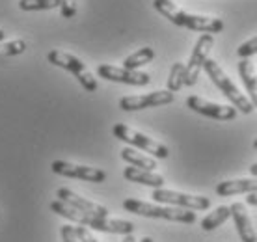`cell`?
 <instances>
[{
    "mask_svg": "<svg viewBox=\"0 0 257 242\" xmlns=\"http://www.w3.org/2000/svg\"><path fill=\"white\" fill-rule=\"evenodd\" d=\"M26 51V41L25 39H13L8 43L0 45V54L2 56H19Z\"/></svg>",
    "mask_w": 257,
    "mask_h": 242,
    "instance_id": "603a6c76",
    "label": "cell"
},
{
    "mask_svg": "<svg viewBox=\"0 0 257 242\" xmlns=\"http://www.w3.org/2000/svg\"><path fill=\"white\" fill-rule=\"evenodd\" d=\"M47 60H49V64L56 65V67H62V69L69 71L71 75H75L80 86H82L86 91H97V80L93 78L90 71L86 69V65L82 64V60H78L77 56H73L69 52H64V51H58V49H54L47 54Z\"/></svg>",
    "mask_w": 257,
    "mask_h": 242,
    "instance_id": "8992f818",
    "label": "cell"
},
{
    "mask_svg": "<svg viewBox=\"0 0 257 242\" xmlns=\"http://www.w3.org/2000/svg\"><path fill=\"white\" fill-rule=\"evenodd\" d=\"M187 106L192 112H198V114L205 115V117H211V119H218V121H231L237 117V110L229 106V104H216V102L205 101L198 95H190L187 99Z\"/></svg>",
    "mask_w": 257,
    "mask_h": 242,
    "instance_id": "7c38bea8",
    "label": "cell"
},
{
    "mask_svg": "<svg viewBox=\"0 0 257 242\" xmlns=\"http://www.w3.org/2000/svg\"><path fill=\"white\" fill-rule=\"evenodd\" d=\"M246 203H248V205H253V207H257V192H253V194H250V196L246 198Z\"/></svg>",
    "mask_w": 257,
    "mask_h": 242,
    "instance_id": "83f0119b",
    "label": "cell"
},
{
    "mask_svg": "<svg viewBox=\"0 0 257 242\" xmlns=\"http://www.w3.org/2000/svg\"><path fill=\"white\" fill-rule=\"evenodd\" d=\"M6 38V32H4V30H2V28H0V41H2V39Z\"/></svg>",
    "mask_w": 257,
    "mask_h": 242,
    "instance_id": "1f68e13d",
    "label": "cell"
},
{
    "mask_svg": "<svg viewBox=\"0 0 257 242\" xmlns=\"http://www.w3.org/2000/svg\"><path fill=\"white\" fill-rule=\"evenodd\" d=\"M174 102V93L168 89H159V91H151L146 95H127L119 99V108L125 112H135V110H146L155 108V106H162V104H170Z\"/></svg>",
    "mask_w": 257,
    "mask_h": 242,
    "instance_id": "9c48e42d",
    "label": "cell"
},
{
    "mask_svg": "<svg viewBox=\"0 0 257 242\" xmlns=\"http://www.w3.org/2000/svg\"><path fill=\"white\" fill-rule=\"evenodd\" d=\"M140 242H155V240L151 238V236H144V238H142Z\"/></svg>",
    "mask_w": 257,
    "mask_h": 242,
    "instance_id": "4dcf8cb0",
    "label": "cell"
},
{
    "mask_svg": "<svg viewBox=\"0 0 257 242\" xmlns=\"http://www.w3.org/2000/svg\"><path fill=\"white\" fill-rule=\"evenodd\" d=\"M183 86H185V65L181 62H175L168 75V91L177 93Z\"/></svg>",
    "mask_w": 257,
    "mask_h": 242,
    "instance_id": "44dd1931",
    "label": "cell"
},
{
    "mask_svg": "<svg viewBox=\"0 0 257 242\" xmlns=\"http://www.w3.org/2000/svg\"><path fill=\"white\" fill-rule=\"evenodd\" d=\"M51 170L54 173L62 175V177L82 179V181H88V183H104L106 181V173L103 170L91 168V166L71 164L67 160H54L51 164Z\"/></svg>",
    "mask_w": 257,
    "mask_h": 242,
    "instance_id": "30bf717a",
    "label": "cell"
},
{
    "mask_svg": "<svg viewBox=\"0 0 257 242\" xmlns=\"http://www.w3.org/2000/svg\"><path fill=\"white\" fill-rule=\"evenodd\" d=\"M123 242H136V238L133 235H125L123 236Z\"/></svg>",
    "mask_w": 257,
    "mask_h": 242,
    "instance_id": "f546056e",
    "label": "cell"
},
{
    "mask_svg": "<svg viewBox=\"0 0 257 242\" xmlns=\"http://www.w3.org/2000/svg\"><path fill=\"white\" fill-rule=\"evenodd\" d=\"M229 218H231V207L222 205V207H216L212 212H209V214L201 220L199 225H201L203 231H214V229H218L220 225H224Z\"/></svg>",
    "mask_w": 257,
    "mask_h": 242,
    "instance_id": "d6986e66",
    "label": "cell"
},
{
    "mask_svg": "<svg viewBox=\"0 0 257 242\" xmlns=\"http://www.w3.org/2000/svg\"><path fill=\"white\" fill-rule=\"evenodd\" d=\"M121 159L125 162H128L131 166H135V168H142V170H149V172H153L155 168H157V160L153 157H148V155L144 153H138L135 147H123L121 149Z\"/></svg>",
    "mask_w": 257,
    "mask_h": 242,
    "instance_id": "ac0fdd59",
    "label": "cell"
},
{
    "mask_svg": "<svg viewBox=\"0 0 257 242\" xmlns=\"http://www.w3.org/2000/svg\"><path fill=\"white\" fill-rule=\"evenodd\" d=\"M19 8L23 12H43L60 8V0H19Z\"/></svg>",
    "mask_w": 257,
    "mask_h": 242,
    "instance_id": "7402d4cb",
    "label": "cell"
},
{
    "mask_svg": "<svg viewBox=\"0 0 257 242\" xmlns=\"http://www.w3.org/2000/svg\"><path fill=\"white\" fill-rule=\"evenodd\" d=\"M212 45H214L212 34H201L198 38V41L194 45L192 54H190V60L185 65V86H194L198 82L199 73L203 69V64L207 62V56L211 52Z\"/></svg>",
    "mask_w": 257,
    "mask_h": 242,
    "instance_id": "ba28073f",
    "label": "cell"
},
{
    "mask_svg": "<svg viewBox=\"0 0 257 242\" xmlns=\"http://www.w3.org/2000/svg\"><path fill=\"white\" fill-rule=\"evenodd\" d=\"M153 58H155V51L151 49V47H142V49H138L136 52H133L131 56L125 58L123 67H125V69H131V71H138L142 65L149 64Z\"/></svg>",
    "mask_w": 257,
    "mask_h": 242,
    "instance_id": "ffe728a7",
    "label": "cell"
},
{
    "mask_svg": "<svg viewBox=\"0 0 257 242\" xmlns=\"http://www.w3.org/2000/svg\"><path fill=\"white\" fill-rule=\"evenodd\" d=\"M123 177L131 181V183H138V185H146L151 188H162L164 186V177L149 170H142V168H135V166H128L123 170Z\"/></svg>",
    "mask_w": 257,
    "mask_h": 242,
    "instance_id": "2e32d148",
    "label": "cell"
},
{
    "mask_svg": "<svg viewBox=\"0 0 257 242\" xmlns=\"http://www.w3.org/2000/svg\"><path fill=\"white\" fill-rule=\"evenodd\" d=\"M151 198L159 203H166L172 205V207H181V209L188 210H207L211 207V199L205 198V196H192V194L166 190V188H155Z\"/></svg>",
    "mask_w": 257,
    "mask_h": 242,
    "instance_id": "52a82bcc",
    "label": "cell"
},
{
    "mask_svg": "<svg viewBox=\"0 0 257 242\" xmlns=\"http://www.w3.org/2000/svg\"><path fill=\"white\" fill-rule=\"evenodd\" d=\"M203 71L207 73V77L218 86V89L222 91V95L227 97V101L231 102V106L237 110V112L250 114L251 110L255 108V106L251 104L250 99L235 86V82L229 78V75L220 67L218 62H214V60H209V58H207V62L203 64Z\"/></svg>",
    "mask_w": 257,
    "mask_h": 242,
    "instance_id": "3957f363",
    "label": "cell"
},
{
    "mask_svg": "<svg viewBox=\"0 0 257 242\" xmlns=\"http://www.w3.org/2000/svg\"><path fill=\"white\" fill-rule=\"evenodd\" d=\"M238 75L242 78V82L246 86V91L250 95V101L253 106H257V71L253 64L250 62V58H240V62L237 65Z\"/></svg>",
    "mask_w": 257,
    "mask_h": 242,
    "instance_id": "e0dca14e",
    "label": "cell"
},
{
    "mask_svg": "<svg viewBox=\"0 0 257 242\" xmlns=\"http://www.w3.org/2000/svg\"><path fill=\"white\" fill-rule=\"evenodd\" d=\"M51 210L56 212L58 216H64L71 222L84 225V227H91L95 231H103V233H116V235H133L135 233V223L127 222V220H114L108 216H93V214H86L80 210L73 209L71 205L64 203V201H52Z\"/></svg>",
    "mask_w": 257,
    "mask_h": 242,
    "instance_id": "6da1fadb",
    "label": "cell"
},
{
    "mask_svg": "<svg viewBox=\"0 0 257 242\" xmlns=\"http://www.w3.org/2000/svg\"><path fill=\"white\" fill-rule=\"evenodd\" d=\"M253 147H255V149H257V138H255V140H253Z\"/></svg>",
    "mask_w": 257,
    "mask_h": 242,
    "instance_id": "d6a6232c",
    "label": "cell"
},
{
    "mask_svg": "<svg viewBox=\"0 0 257 242\" xmlns=\"http://www.w3.org/2000/svg\"><path fill=\"white\" fill-rule=\"evenodd\" d=\"M56 198H58L60 201H64V203L71 205L73 209L80 210V212H86V214H93V216H108V209H106V207L82 198V196L75 194V192L69 190V188H58Z\"/></svg>",
    "mask_w": 257,
    "mask_h": 242,
    "instance_id": "4fadbf2b",
    "label": "cell"
},
{
    "mask_svg": "<svg viewBox=\"0 0 257 242\" xmlns=\"http://www.w3.org/2000/svg\"><path fill=\"white\" fill-rule=\"evenodd\" d=\"M60 13L64 19H73L77 15V0H60Z\"/></svg>",
    "mask_w": 257,
    "mask_h": 242,
    "instance_id": "d4e9b609",
    "label": "cell"
},
{
    "mask_svg": "<svg viewBox=\"0 0 257 242\" xmlns=\"http://www.w3.org/2000/svg\"><path fill=\"white\" fill-rule=\"evenodd\" d=\"M250 173L253 177H257V162H253V164L250 166Z\"/></svg>",
    "mask_w": 257,
    "mask_h": 242,
    "instance_id": "f1b7e54d",
    "label": "cell"
},
{
    "mask_svg": "<svg viewBox=\"0 0 257 242\" xmlns=\"http://www.w3.org/2000/svg\"><path fill=\"white\" fill-rule=\"evenodd\" d=\"M155 10L164 15L170 23L177 26L194 30V32L201 34H218L224 30V21L218 17H209V15H196V13H188L181 10L177 4L172 0H153Z\"/></svg>",
    "mask_w": 257,
    "mask_h": 242,
    "instance_id": "7a4b0ae2",
    "label": "cell"
},
{
    "mask_svg": "<svg viewBox=\"0 0 257 242\" xmlns=\"http://www.w3.org/2000/svg\"><path fill=\"white\" fill-rule=\"evenodd\" d=\"M60 235H62V240L64 242H78V236H77V233H75V227H73V225H62Z\"/></svg>",
    "mask_w": 257,
    "mask_h": 242,
    "instance_id": "4316f807",
    "label": "cell"
},
{
    "mask_svg": "<svg viewBox=\"0 0 257 242\" xmlns=\"http://www.w3.org/2000/svg\"><path fill=\"white\" fill-rule=\"evenodd\" d=\"M123 209L146 218H161V220H170V222H179V223L196 222V212H192V210L181 209V207H159V205L140 201V199H133V198L123 201Z\"/></svg>",
    "mask_w": 257,
    "mask_h": 242,
    "instance_id": "277c9868",
    "label": "cell"
},
{
    "mask_svg": "<svg viewBox=\"0 0 257 242\" xmlns=\"http://www.w3.org/2000/svg\"><path fill=\"white\" fill-rule=\"evenodd\" d=\"M112 133H114V136H116L117 140L127 142L128 146H133V147H138V149L151 155L153 159H168V157H170V149H168L164 144L153 140V138H149L148 134L138 133V131L131 129L128 125L117 123V125H114Z\"/></svg>",
    "mask_w": 257,
    "mask_h": 242,
    "instance_id": "5b68a950",
    "label": "cell"
},
{
    "mask_svg": "<svg viewBox=\"0 0 257 242\" xmlns=\"http://www.w3.org/2000/svg\"><path fill=\"white\" fill-rule=\"evenodd\" d=\"M75 233H77V236H78V242H99L95 236L90 233V229L84 227V225H77V227H75Z\"/></svg>",
    "mask_w": 257,
    "mask_h": 242,
    "instance_id": "484cf974",
    "label": "cell"
},
{
    "mask_svg": "<svg viewBox=\"0 0 257 242\" xmlns=\"http://www.w3.org/2000/svg\"><path fill=\"white\" fill-rule=\"evenodd\" d=\"M237 54L240 58H250V56H253V54H257V36L240 45L237 49Z\"/></svg>",
    "mask_w": 257,
    "mask_h": 242,
    "instance_id": "cb8c5ba5",
    "label": "cell"
},
{
    "mask_svg": "<svg viewBox=\"0 0 257 242\" xmlns=\"http://www.w3.org/2000/svg\"><path fill=\"white\" fill-rule=\"evenodd\" d=\"M97 75L110 82H121L128 86H148L151 82V77L142 71H131L125 67H116V65L101 64L97 67Z\"/></svg>",
    "mask_w": 257,
    "mask_h": 242,
    "instance_id": "8fae6325",
    "label": "cell"
},
{
    "mask_svg": "<svg viewBox=\"0 0 257 242\" xmlns=\"http://www.w3.org/2000/svg\"><path fill=\"white\" fill-rule=\"evenodd\" d=\"M231 207V218L235 220V227L242 242H257V233L251 225V220L248 216V210L242 203H233Z\"/></svg>",
    "mask_w": 257,
    "mask_h": 242,
    "instance_id": "5bb4252c",
    "label": "cell"
},
{
    "mask_svg": "<svg viewBox=\"0 0 257 242\" xmlns=\"http://www.w3.org/2000/svg\"><path fill=\"white\" fill-rule=\"evenodd\" d=\"M253 194L257 192V177L253 179H229V181H222L216 185V194L218 196H237V194Z\"/></svg>",
    "mask_w": 257,
    "mask_h": 242,
    "instance_id": "9a60e30c",
    "label": "cell"
}]
</instances>
